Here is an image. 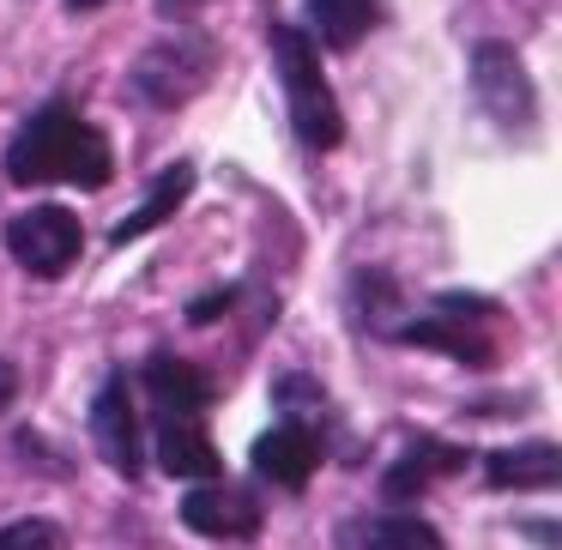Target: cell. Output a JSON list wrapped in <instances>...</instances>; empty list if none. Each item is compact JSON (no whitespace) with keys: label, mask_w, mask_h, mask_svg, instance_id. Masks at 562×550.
Returning <instances> with one entry per match:
<instances>
[{"label":"cell","mask_w":562,"mask_h":550,"mask_svg":"<svg viewBox=\"0 0 562 550\" xmlns=\"http://www.w3.org/2000/svg\"><path fill=\"white\" fill-rule=\"evenodd\" d=\"M248 460H255V472L272 478L279 490H303L308 478H315V465H321V441H315L308 424H279V429H267V436L255 441Z\"/></svg>","instance_id":"obj_9"},{"label":"cell","mask_w":562,"mask_h":550,"mask_svg":"<svg viewBox=\"0 0 562 550\" xmlns=\"http://www.w3.org/2000/svg\"><path fill=\"white\" fill-rule=\"evenodd\" d=\"M7 248H13V260L31 279H61L79 260V248H86V231H79V218L67 206H31L7 224Z\"/></svg>","instance_id":"obj_5"},{"label":"cell","mask_w":562,"mask_h":550,"mask_svg":"<svg viewBox=\"0 0 562 550\" xmlns=\"http://www.w3.org/2000/svg\"><path fill=\"white\" fill-rule=\"evenodd\" d=\"M91 441H98L103 465H115L122 478H139L146 453H139V417L134 400H127V375H110L103 393L91 400Z\"/></svg>","instance_id":"obj_6"},{"label":"cell","mask_w":562,"mask_h":550,"mask_svg":"<svg viewBox=\"0 0 562 550\" xmlns=\"http://www.w3.org/2000/svg\"><path fill=\"white\" fill-rule=\"evenodd\" d=\"M460 465H465L460 448H448V441H436V436H417L412 448H405L400 460L387 465V478H381V496H387V502H412V496H424V490L436 484L441 472H460Z\"/></svg>","instance_id":"obj_10"},{"label":"cell","mask_w":562,"mask_h":550,"mask_svg":"<svg viewBox=\"0 0 562 550\" xmlns=\"http://www.w3.org/2000/svg\"><path fill=\"white\" fill-rule=\"evenodd\" d=\"M139 381H146L151 405H158L164 417H200L218 393H212V375L200 363H188V357H146V369H139Z\"/></svg>","instance_id":"obj_8"},{"label":"cell","mask_w":562,"mask_h":550,"mask_svg":"<svg viewBox=\"0 0 562 550\" xmlns=\"http://www.w3.org/2000/svg\"><path fill=\"white\" fill-rule=\"evenodd\" d=\"M115 176L110 139L91 122H79V110L67 103H43L7 146V182L43 188V182H74V188H103Z\"/></svg>","instance_id":"obj_1"},{"label":"cell","mask_w":562,"mask_h":550,"mask_svg":"<svg viewBox=\"0 0 562 550\" xmlns=\"http://www.w3.org/2000/svg\"><path fill=\"white\" fill-rule=\"evenodd\" d=\"M400 339L405 345H424V351H441V357H453V363H472V369L496 363V345H490L484 333L460 327V308H441V303H436V315H429V321L400 327Z\"/></svg>","instance_id":"obj_11"},{"label":"cell","mask_w":562,"mask_h":550,"mask_svg":"<svg viewBox=\"0 0 562 550\" xmlns=\"http://www.w3.org/2000/svg\"><path fill=\"white\" fill-rule=\"evenodd\" d=\"M194 194V164H170V170L151 182V194L139 200V212H127L122 224L110 231V243L115 248H127V243H139L146 231H158V224H170L176 212H182V200Z\"/></svg>","instance_id":"obj_14"},{"label":"cell","mask_w":562,"mask_h":550,"mask_svg":"<svg viewBox=\"0 0 562 550\" xmlns=\"http://www.w3.org/2000/svg\"><path fill=\"white\" fill-rule=\"evenodd\" d=\"M164 13H194V7H206V0H158Z\"/></svg>","instance_id":"obj_19"},{"label":"cell","mask_w":562,"mask_h":550,"mask_svg":"<svg viewBox=\"0 0 562 550\" xmlns=\"http://www.w3.org/2000/svg\"><path fill=\"white\" fill-rule=\"evenodd\" d=\"M0 550H67V532L55 520H13L0 526Z\"/></svg>","instance_id":"obj_17"},{"label":"cell","mask_w":562,"mask_h":550,"mask_svg":"<svg viewBox=\"0 0 562 550\" xmlns=\"http://www.w3.org/2000/svg\"><path fill=\"white\" fill-rule=\"evenodd\" d=\"M231 303H236V291H206L200 303H188V321H194V327H206V321L231 315Z\"/></svg>","instance_id":"obj_18"},{"label":"cell","mask_w":562,"mask_h":550,"mask_svg":"<svg viewBox=\"0 0 562 550\" xmlns=\"http://www.w3.org/2000/svg\"><path fill=\"white\" fill-rule=\"evenodd\" d=\"M357 550H448L441 532L417 514H387V520H369L357 532Z\"/></svg>","instance_id":"obj_16"},{"label":"cell","mask_w":562,"mask_h":550,"mask_svg":"<svg viewBox=\"0 0 562 550\" xmlns=\"http://www.w3.org/2000/svg\"><path fill=\"white\" fill-rule=\"evenodd\" d=\"M67 7H74V13H98L103 0H67Z\"/></svg>","instance_id":"obj_20"},{"label":"cell","mask_w":562,"mask_h":550,"mask_svg":"<svg viewBox=\"0 0 562 550\" xmlns=\"http://www.w3.org/2000/svg\"><path fill=\"white\" fill-rule=\"evenodd\" d=\"M308 25L327 49H357L381 25V0H308Z\"/></svg>","instance_id":"obj_15"},{"label":"cell","mask_w":562,"mask_h":550,"mask_svg":"<svg viewBox=\"0 0 562 550\" xmlns=\"http://www.w3.org/2000/svg\"><path fill=\"white\" fill-rule=\"evenodd\" d=\"M182 520L200 538H255L260 532V502L224 478H200V490L182 496Z\"/></svg>","instance_id":"obj_7"},{"label":"cell","mask_w":562,"mask_h":550,"mask_svg":"<svg viewBox=\"0 0 562 550\" xmlns=\"http://www.w3.org/2000/svg\"><path fill=\"white\" fill-rule=\"evenodd\" d=\"M490 490H550L562 478V448L557 441H514V448L484 460Z\"/></svg>","instance_id":"obj_12"},{"label":"cell","mask_w":562,"mask_h":550,"mask_svg":"<svg viewBox=\"0 0 562 550\" xmlns=\"http://www.w3.org/2000/svg\"><path fill=\"white\" fill-rule=\"evenodd\" d=\"M272 67L284 79V110H291V127L308 151H333L345 139V115L339 98H333L327 74H321V55L308 43V31L296 25H272Z\"/></svg>","instance_id":"obj_2"},{"label":"cell","mask_w":562,"mask_h":550,"mask_svg":"<svg viewBox=\"0 0 562 550\" xmlns=\"http://www.w3.org/2000/svg\"><path fill=\"white\" fill-rule=\"evenodd\" d=\"M472 91L484 103V115L502 127V134H532L538 127V91L526 61L508 49V43H477L472 49Z\"/></svg>","instance_id":"obj_3"},{"label":"cell","mask_w":562,"mask_h":550,"mask_svg":"<svg viewBox=\"0 0 562 550\" xmlns=\"http://www.w3.org/2000/svg\"><path fill=\"white\" fill-rule=\"evenodd\" d=\"M158 465L170 478H218L224 472V460H218V448H212V436L194 424V417H164V429H158Z\"/></svg>","instance_id":"obj_13"},{"label":"cell","mask_w":562,"mask_h":550,"mask_svg":"<svg viewBox=\"0 0 562 550\" xmlns=\"http://www.w3.org/2000/svg\"><path fill=\"white\" fill-rule=\"evenodd\" d=\"M212 43L206 37H176V43H151L134 67V91L151 103V110H176L188 103L200 86L212 79Z\"/></svg>","instance_id":"obj_4"}]
</instances>
